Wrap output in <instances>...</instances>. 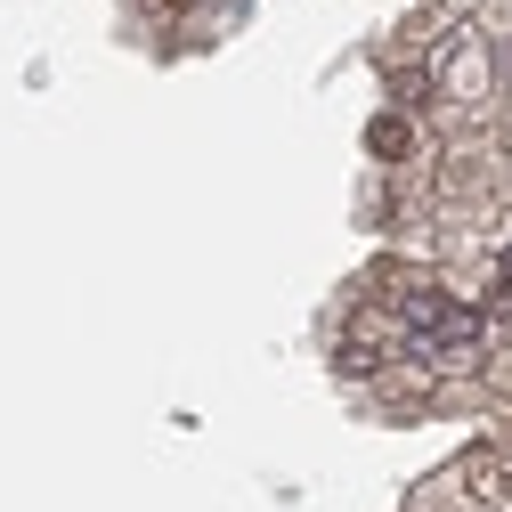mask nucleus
Masks as SVG:
<instances>
[{
  "label": "nucleus",
  "instance_id": "f257e3e1",
  "mask_svg": "<svg viewBox=\"0 0 512 512\" xmlns=\"http://www.w3.org/2000/svg\"><path fill=\"white\" fill-rule=\"evenodd\" d=\"M155 9H171V17H179V9H196V0H155Z\"/></svg>",
  "mask_w": 512,
  "mask_h": 512
}]
</instances>
